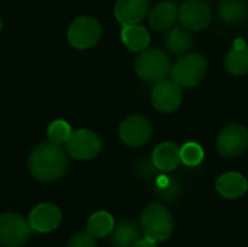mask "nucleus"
<instances>
[{
  "label": "nucleus",
  "instance_id": "1",
  "mask_svg": "<svg viewBox=\"0 0 248 247\" xmlns=\"http://www.w3.org/2000/svg\"><path fill=\"white\" fill-rule=\"evenodd\" d=\"M31 175L41 182H52L64 176L68 167V160L64 148L55 143L38 144L28 160Z\"/></svg>",
  "mask_w": 248,
  "mask_h": 247
},
{
  "label": "nucleus",
  "instance_id": "2",
  "mask_svg": "<svg viewBox=\"0 0 248 247\" xmlns=\"http://www.w3.org/2000/svg\"><path fill=\"white\" fill-rule=\"evenodd\" d=\"M137 74L150 83H158L166 80L171 71V63L169 55L160 48H147L135 58Z\"/></svg>",
  "mask_w": 248,
  "mask_h": 247
},
{
  "label": "nucleus",
  "instance_id": "3",
  "mask_svg": "<svg viewBox=\"0 0 248 247\" xmlns=\"http://www.w3.org/2000/svg\"><path fill=\"white\" fill-rule=\"evenodd\" d=\"M141 227L147 239L155 243L167 240L174 229L170 211L160 204H150L144 208L141 215Z\"/></svg>",
  "mask_w": 248,
  "mask_h": 247
},
{
  "label": "nucleus",
  "instance_id": "4",
  "mask_svg": "<svg viewBox=\"0 0 248 247\" xmlns=\"http://www.w3.org/2000/svg\"><path fill=\"white\" fill-rule=\"evenodd\" d=\"M208 63L205 57L196 52L183 54L173 66H171V79L182 87H193L196 86L206 74Z\"/></svg>",
  "mask_w": 248,
  "mask_h": 247
},
{
  "label": "nucleus",
  "instance_id": "5",
  "mask_svg": "<svg viewBox=\"0 0 248 247\" xmlns=\"http://www.w3.org/2000/svg\"><path fill=\"white\" fill-rule=\"evenodd\" d=\"M29 221L15 213H4L0 215V245L4 247L23 246L31 236Z\"/></svg>",
  "mask_w": 248,
  "mask_h": 247
},
{
  "label": "nucleus",
  "instance_id": "6",
  "mask_svg": "<svg viewBox=\"0 0 248 247\" xmlns=\"http://www.w3.org/2000/svg\"><path fill=\"white\" fill-rule=\"evenodd\" d=\"M248 148V130L240 124H230L217 137V150L222 157L234 159Z\"/></svg>",
  "mask_w": 248,
  "mask_h": 247
},
{
  "label": "nucleus",
  "instance_id": "7",
  "mask_svg": "<svg viewBox=\"0 0 248 247\" xmlns=\"http://www.w3.org/2000/svg\"><path fill=\"white\" fill-rule=\"evenodd\" d=\"M102 35V26L92 16L77 17L68 28L67 36L70 44L77 49H87L97 44Z\"/></svg>",
  "mask_w": 248,
  "mask_h": 247
},
{
  "label": "nucleus",
  "instance_id": "8",
  "mask_svg": "<svg viewBox=\"0 0 248 247\" xmlns=\"http://www.w3.org/2000/svg\"><path fill=\"white\" fill-rule=\"evenodd\" d=\"M68 153L78 160H90L94 159L102 150L100 137L90 130H77L71 132L67 141Z\"/></svg>",
  "mask_w": 248,
  "mask_h": 247
},
{
  "label": "nucleus",
  "instance_id": "9",
  "mask_svg": "<svg viewBox=\"0 0 248 247\" xmlns=\"http://www.w3.org/2000/svg\"><path fill=\"white\" fill-rule=\"evenodd\" d=\"M183 100L182 86H179L173 79L161 80L155 83L153 92H151V102L153 106L164 114L176 111Z\"/></svg>",
  "mask_w": 248,
  "mask_h": 247
},
{
  "label": "nucleus",
  "instance_id": "10",
  "mask_svg": "<svg viewBox=\"0 0 248 247\" xmlns=\"http://www.w3.org/2000/svg\"><path fill=\"white\" fill-rule=\"evenodd\" d=\"M179 20L189 31H202L212 20V9L202 0H187L179 7Z\"/></svg>",
  "mask_w": 248,
  "mask_h": 247
},
{
  "label": "nucleus",
  "instance_id": "11",
  "mask_svg": "<svg viewBox=\"0 0 248 247\" xmlns=\"http://www.w3.org/2000/svg\"><path fill=\"white\" fill-rule=\"evenodd\" d=\"M151 124L141 115H131L125 118L119 127V137L129 147H140L147 144L151 138Z\"/></svg>",
  "mask_w": 248,
  "mask_h": 247
},
{
  "label": "nucleus",
  "instance_id": "12",
  "mask_svg": "<svg viewBox=\"0 0 248 247\" xmlns=\"http://www.w3.org/2000/svg\"><path fill=\"white\" fill-rule=\"evenodd\" d=\"M62 215L57 205L54 204H39L29 214V224L33 231L38 233H49L58 229L61 224Z\"/></svg>",
  "mask_w": 248,
  "mask_h": 247
},
{
  "label": "nucleus",
  "instance_id": "13",
  "mask_svg": "<svg viewBox=\"0 0 248 247\" xmlns=\"http://www.w3.org/2000/svg\"><path fill=\"white\" fill-rule=\"evenodd\" d=\"M150 12V0H118L115 17L122 25L140 23Z\"/></svg>",
  "mask_w": 248,
  "mask_h": 247
},
{
  "label": "nucleus",
  "instance_id": "14",
  "mask_svg": "<svg viewBox=\"0 0 248 247\" xmlns=\"http://www.w3.org/2000/svg\"><path fill=\"white\" fill-rule=\"evenodd\" d=\"M179 17V9L173 1H160L148 12V20L153 29L164 32L173 28Z\"/></svg>",
  "mask_w": 248,
  "mask_h": 247
},
{
  "label": "nucleus",
  "instance_id": "15",
  "mask_svg": "<svg viewBox=\"0 0 248 247\" xmlns=\"http://www.w3.org/2000/svg\"><path fill=\"white\" fill-rule=\"evenodd\" d=\"M180 163V147L174 143L164 141L153 151V165L163 172H171L179 167Z\"/></svg>",
  "mask_w": 248,
  "mask_h": 247
},
{
  "label": "nucleus",
  "instance_id": "16",
  "mask_svg": "<svg viewBox=\"0 0 248 247\" xmlns=\"http://www.w3.org/2000/svg\"><path fill=\"white\" fill-rule=\"evenodd\" d=\"M217 191L227 199H237L241 198L248 189L247 179L237 172H230L218 178L217 181Z\"/></svg>",
  "mask_w": 248,
  "mask_h": 247
},
{
  "label": "nucleus",
  "instance_id": "17",
  "mask_svg": "<svg viewBox=\"0 0 248 247\" xmlns=\"http://www.w3.org/2000/svg\"><path fill=\"white\" fill-rule=\"evenodd\" d=\"M121 38L124 45L135 52H141L148 48L151 36L147 28H144L140 23L135 25H124L121 31Z\"/></svg>",
  "mask_w": 248,
  "mask_h": 247
},
{
  "label": "nucleus",
  "instance_id": "18",
  "mask_svg": "<svg viewBox=\"0 0 248 247\" xmlns=\"http://www.w3.org/2000/svg\"><path fill=\"white\" fill-rule=\"evenodd\" d=\"M140 227L132 221H121L110 234L112 247H134L141 239Z\"/></svg>",
  "mask_w": 248,
  "mask_h": 247
},
{
  "label": "nucleus",
  "instance_id": "19",
  "mask_svg": "<svg viewBox=\"0 0 248 247\" xmlns=\"http://www.w3.org/2000/svg\"><path fill=\"white\" fill-rule=\"evenodd\" d=\"M166 48L177 55H183L187 54L189 49L193 45V38L189 32V29H186L185 26H177V28H171L169 29L166 39H164Z\"/></svg>",
  "mask_w": 248,
  "mask_h": 247
},
{
  "label": "nucleus",
  "instance_id": "20",
  "mask_svg": "<svg viewBox=\"0 0 248 247\" xmlns=\"http://www.w3.org/2000/svg\"><path fill=\"white\" fill-rule=\"evenodd\" d=\"M218 16L225 23H240L247 16V6L241 0H222L218 6Z\"/></svg>",
  "mask_w": 248,
  "mask_h": 247
},
{
  "label": "nucleus",
  "instance_id": "21",
  "mask_svg": "<svg viewBox=\"0 0 248 247\" xmlns=\"http://www.w3.org/2000/svg\"><path fill=\"white\" fill-rule=\"evenodd\" d=\"M113 227H115L113 217L106 211L94 213L87 221V231L94 239H102V237L109 236L112 233Z\"/></svg>",
  "mask_w": 248,
  "mask_h": 247
},
{
  "label": "nucleus",
  "instance_id": "22",
  "mask_svg": "<svg viewBox=\"0 0 248 247\" xmlns=\"http://www.w3.org/2000/svg\"><path fill=\"white\" fill-rule=\"evenodd\" d=\"M225 68L234 76L248 73V47L232 48L225 57Z\"/></svg>",
  "mask_w": 248,
  "mask_h": 247
},
{
  "label": "nucleus",
  "instance_id": "23",
  "mask_svg": "<svg viewBox=\"0 0 248 247\" xmlns=\"http://www.w3.org/2000/svg\"><path fill=\"white\" fill-rule=\"evenodd\" d=\"M203 157H205L203 148L195 141H189L180 147V160L186 166H190V167L198 166L202 163Z\"/></svg>",
  "mask_w": 248,
  "mask_h": 247
},
{
  "label": "nucleus",
  "instance_id": "24",
  "mask_svg": "<svg viewBox=\"0 0 248 247\" xmlns=\"http://www.w3.org/2000/svg\"><path fill=\"white\" fill-rule=\"evenodd\" d=\"M71 127L68 122L62 121V119H57V121H52L46 130V135H48V140L51 143H55V144H67L70 135H71Z\"/></svg>",
  "mask_w": 248,
  "mask_h": 247
},
{
  "label": "nucleus",
  "instance_id": "25",
  "mask_svg": "<svg viewBox=\"0 0 248 247\" xmlns=\"http://www.w3.org/2000/svg\"><path fill=\"white\" fill-rule=\"evenodd\" d=\"M67 247H97V245L89 231H80L70 239Z\"/></svg>",
  "mask_w": 248,
  "mask_h": 247
},
{
  "label": "nucleus",
  "instance_id": "26",
  "mask_svg": "<svg viewBox=\"0 0 248 247\" xmlns=\"http://www.w3.org/2000/svg\"><path fill=\"white\" fill-rule=\"evenodd\" d=\"M134 247H157V243L154 240L145 237V239H140Z\"/></svg>",
  "mask_w": 248,
  "mask_h": 247
},
{
  "label": "nucleus",
  "instance_id": "27",
  "mask_svg": "<svg viewBox=\"0 0 248 247\" xmlns=\"http://www.w3.org/2000/svg\"><path fill=\"white\" fill-rule=\"evenodd\" d=\"M0 29H1V19H0Z\"/></svg>",
  "mask_w": 248,
  "mask_h": 247
}]
</instances>
